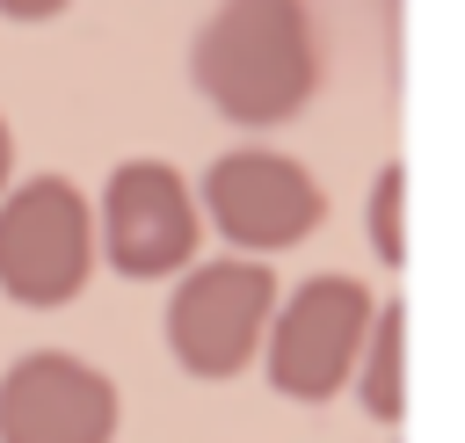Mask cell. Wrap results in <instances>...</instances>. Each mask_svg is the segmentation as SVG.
Here are the masks:
<instances>
[{
  "label": "cell",
  "mask_w": 465,
  "mask_h": 443,
  "mask_svg": "<svg viewBox=\"0 0 465 443\" xmlns=\"http://www.w3.org/2000/svg\"><path fill=\"white\" fill-rule=\"evenodd\" d=\"M203 211L247 261H262L276 247H298L327 218V189L312 182L305 160L269 153V145H240L203 167Z\"/></svg>",
  "instance_id": "5"
},
{
  "label": "cell",
  "mask_w": 465,
  "mask_h": 443,
  "mask_svg": "<svg viewBox=\"0 0 465 443\" xmlns=\"http://www.w3.org/2000/svg\"><path fill=\"white\" fill-rule=\"evenodd\" d=\"M116 414L124 399L87 356L29 349L0 370V443H109Z\"/></svg>",
  "instance_id": "6"
},
{
  "label": "cell",
  "mask_w": 465,
  "mask_h": 443,
  "mask_svg": "<svg viewBox=\"0 0 465 443\" xmlns=\"http://www.w3.org/2000/svg\"><path fill=\"white\" fill-rule=\"evenodd\" d=\"M269 312H276V276L269 261H247V254H225V261H203L174 283L167 298V356L189 370V378H240L254 356H262V334H269Z\"/></svg>",
  "instance_id": "3"
},
{
  "label": "cell",
  "mask_w": 465,
  "mask_h": 443,
  "mask_svg": "<svg viewBox=\"0 0 465 443\" xmlns=\"http://www.w3.org/2000/svg\"><path fill=\"white\" fill-rule=\"evenodd\" d=\"M371 320H378V298L371 283L341 276V269H320L305 276L276 312H269V334H262V356H269V385L283 399H334L349 378H356V356L371 341Z\"/></svg>",
  "instance_id": "2"
},
{
  "label": "cell",
  "mask_w": 465,
  "mask_h": 443,
  "mask_svg": "<svg viewBox=\"0 0 465 443\" xmlns=\"http://www.w3.org/2000/svg\"><path fill=\"white\" fill-rule=\"evenodd\" d=\"M94 269V211L65 174H29L0 196V290L15 305H73Z\"/></svg>",
  "instance_id": "4"
},
{
  "label": "cell",
  "mask_w": 465,
  "mask_h": 443,
  "mask_svg": "<svg viewBox=\"0 0 465 443\" xmlns=\"http://www.w3.org/2000/svg\"><path fill=\"white\" fill-rule=\"evenodd\" d=\"M7 167H15V131H7V116H0V189H7Z\"/></svg>",
  "instance_id": "11"
},
{
  "label": "cell",
  "mask_w": 465,
  "mask_h": 443,
  "mask_svg": "<svg viewBox=\"0 0 465 443\" xmlns=\"http://www.w3.org/2000/svg\"><path fill=\"white\" fill-rule=\"evenodd\" d=\"M94 232L124 276H174L196 254V196L167 160H124L102 189Z\"/></svg>",
  "instance_id": "7"
},
{
  "label": "cell",
  "mask_w": 465,
  "mask_h": 443,
  "mask_svg": "<svg viewBox=\"0 0 465 443\" xmlns=\"http://www.w3.org/2000/svg\"><path fill=\"white\" fill-rule=\"evenodd\" d=\"M73 0H0V15L7 22H51V15H65Z\"/></svg>",
  "instance_id": "10"
},
{
  "label": "cell",
  "mask_w": 465,
  "mask_h": 443,
  "mask_svg": "<svg viewBox=\"0 0 465 443\" xmlns=\"http://www.w3.org/2000/svg\"><path fill=\"white\" fill-rule=\"evenodd\" d=\"M400 160H385L378 167V182H371V254L385 261V269H400L407 261V240H400Z\"/></svg>",
  "instance_id": "9"
},
{
  "label": "cell",
  "mask_w": 465,
  "mask_h": 443,
  "mask_svg": "<svg viewBox=\"0 0 465 443\" xmlns=\"http://www.w3.org/2000/svg\"><path fill=\"white\" fill-rule=\"evenodd\" d=\"M400 349H407V312L400 305H378L371 320V341L356 356V392L378 421H400Z\"/></svg>",
  "instance_id": "8"
},
{
  "label": "cell",
  "mask_w": 465,
  "mask_h": 443,
  "mask_svg": "<svg viewBox=\"0 0 465 443\" xmlns=\"http://www.w3.org/2000/svg\"><path fill=\"white\" fill-rule=\"evenodd\" d=\"M203 102L232 123H283L320 87V36L305 0H218L189 44Z\"/></svg>",
  "instance_id": "1"
}]
</instances>
